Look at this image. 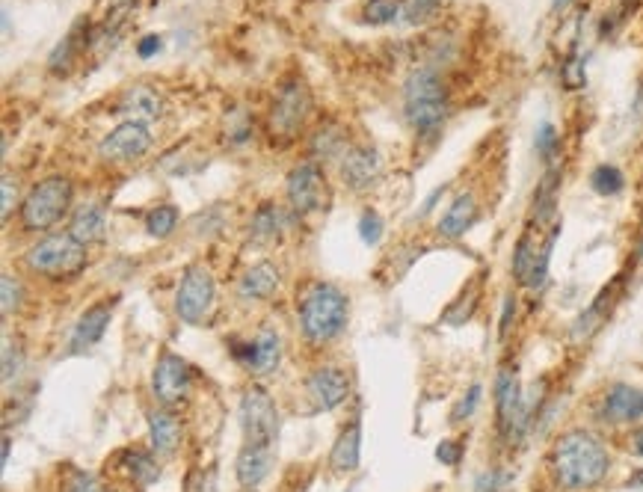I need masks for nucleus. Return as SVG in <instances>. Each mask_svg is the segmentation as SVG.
Segmentation results:
<instances>
[{"label":"nucleus","instance_id":"c756f323","mask_svg":"<svg viewBox=\"0 0 643 492\" xmlns=\"http://www.w3.org/2000/svg\"><path fill=\"white\" fill-rule=\"evenodd\" d=\"M401 15V3L398 0H368L365 3V21L368 24H392L395 18Z\"/></svg>","mask_w":643,"mask_h":492},{"label":"nucleus","instance_id":"6e6552de","mask_svg":"<svg viewBox=\"0 0 643 492\" xmlns=\"http://www.w3.org/2000/svg\"><path fill=\"white\" fill-rule=\"evenodd\" d=\"M214 294H217V285H214V276L208 267L202 264H193L181 285H178V294H175V312L184 324H199L211 306H214Z\"/></svg>","mask_w":643,"mask_h":492},{"label":"nucleus","instance_id":"2eb2a0df","mask_svg":"<svg viewBox=\"0 0 643 492\" xmlns=\"http://www.w3.org/2000/svg\"><path fill=\"white\" fill-rule=\"evenodd\" d=\"M380 172H383V161L377 155V149L371 146H356L350 152H344V161H341V178L347 187L353 190H368L380 181Z\"/></svg>","mask_w":643,"mask_h":492},{"label":"nucleus","instance_id":"e433bc0d","mask_svg":"<svg viewBox=\"0 0 643 492\" xmlns=\"http://www.w3.org/2000/svg\"><path fill=\"white\" fill-rule=\"evenodd\" d=\"M158 51H161V36H158V33H152V36H143V39L137 42V54H140L143 60L155 57Z\"/></svg>","mask_w":643,"mask_h":492},{"label":"nucleus","instance_id":"412c9836","mask_svg":"<svg viewBox=\"0 0 643 492\" xmlns=\"http://www.w3.org/2000/svg\"><path fill=\"white\" fill-rule=\"evenodd\" d=\"M243 300H270L279 291V270L273 264H255L241 276L238 285Z\"/></svg>","mask_w":643,"mask_h":492},{"label":"nucleus","instance_id":"f3484780","mask_svg":"<svg viewBox=\"0 0 643 492\" xmlns=\"http://www.w3.org/2000/svg\"><path fill=\"white\" fill-rule=\"evenodd\" d=\"M602 418L614 424H629L643 418V389L635 386H614L602 398Z\"/></svg>","mask_w":643,"mask_h":492},{"label":"nucleus","instance_id":"ddd939ff","mask_svg":"<svg viewBox=\"0 0 643 492\" xmlns=\"http://www.w3.org/2000/svg\"><path fill=\"white\" fill-rule=\"evenodd\" d=\"M152 389L155 398H161L163 404H175L187 395L190 389V365L175 356V353H161L158 365H155V377H152Z\"/></svg>","mask_w":643,"mask_h":492},{"label":"nucleus","instance_id":"a19ab883","mask_svg":"<svg viewBox=\"0 0 643 492\" xmlns=\"http://www.w3.org/2000/svg\"><path fill=\"white\" fill-rule=\"evenodd\" d=\"M635 451H638V454L643 457V430L638 433V436H635Z\"/></svg>","mask_w":643,"mask_h":492},{"label":"nucleus","instance_id":"c85d7f7f","mask_svg":"<svg viewBox=\"0 0 643 492\" xmlns=\"http://www.w3.org/2000/svg\"><path fill=\"white\" fill-rule=\"evenodd\" d=\"M175 226H178V211H175L172 205H161V208H155V211L146 217V229H149L152 238H166V235H172Z\"/></svg>","mask_w":643,"mask_h":492},{"label":"nucleus","instance_id":"37998d69","mask_svg":"<svg viewBox=\"0 0 643 492\" xmlns=\"http://www.w3.org/2000/svg\"><path fill=\"white\" fill-rule=\"evenodd\" d=\"M566 3H569V0H555V9H563Z\"/></svg>","mask_w":643,"mask_h":492},{"label":"nucleus","instance_id":"2f4dec72","mask_svg":"<svg viewBox=\"0 0 643 492\" xmlns=\"http://www.w3.org/2000/svg\"><path fill=\"white\" fill-rule=\"evenodd\" d=\"M359 238L368 246L380 244V238H383V220H380L377 211H365L362 214V220H359Z\"/></svg>","mask_w":643,"mask_h":492},{"label":"nucleus","instance_id":"c9c22d12","mask_svg":"<svg viewBox=\"0 0 643 492\" xmlns=\"http://www.w3.org/2000/svg\"><path fill=\"white\" fill-rule=\"evenodd\" d=\"M66 492H101V487H98V481H95L89 472L75 469V472H72V478L66 481Z\"/></svg>","mask_w":643,"mask_h":492},{"label":"nucleus","instance_id":"bb28decb","mask_svg":"<svg viewBox=\"0 0 643 492\" xmlns=\"http://www.w3.org/2000/svg\"><path fill=\"white\" fill-rule=\"evenodd\" d=\"M125 457H128V460H125L128 475L134 478L137 487H152V484L161 478V466H158V460H152L149 454H143V451H128Z\"/></svg>","mask_w":643,"mask_h":492},{"label":"nucleus","instance_id":"4be33fe9","mask_svg":"<svg viewBox=\"0 0 643 492\" xmlns=\"http://www.w3.org/2000/svg\"><path fill=\"white\" fill-rule=\"evenodd\" d=\"M273 466V448H261V445H243L241 457H238V481L241 487H258L267 472Z\"/></svg>","mask_w":643,"mask_h":492},{"label":"nucleus","instance_id":"72a5a7b5","mask_svg":"<svg viewBox=\"0 0 643 492\" xmlns=\"http://www.w3.org/2000/svg\"><path fill=\"white\" fill-rule=\"evenodd\" d=\"M537 149H540V155H543L546 161L555 158V152H558V131H555L552 125H543V128L537 131Z\"/></svg>","mask_w":643,"mask_h":492},{"label":"nucleus","instance_id":"b1692460","mask_svg":"<svg viewBox=\"0 0 643 492\" xmlns=\"http://www.w3.org/2000/svg\"><path fill=\"white\" fill-rule=\"evenodd\" d=\"M359 445H362V427H359V421H353L350 427H344V433L338 436V442L332 448V469L335 472L359 469Z\"/></svg>","mask_w":643,"mask_h":492},{"label":"nucleus","instance_id":"a878e982","mask_svg":"<svg viewBox=\"0 0 643 492\" xmlns=\"http://www.w3.org/2000/svg\"><path fill=\"white\" fill-rule=\"evenodd\" d=\"M279 232H282V211L273 202H264L252 217V238L261 244H270L279 238Z\"/></svg>","mask_w":643,"mask_h":492},{"label":"nucleus","instance_id":"dca6fc26","mask_svg":"<svg viewBox=\"0 0 643 492\" xmlns=\"http://www.w3.org/2000/svg\"><path fill=\"white\" fill-rule=\"evenodd\" d=\"M309 395H312V401L321 407V410H335L344 398H347V392H350V380H347V374L341 371V368H332V365H326V368H318L312 377H309Z\"/></svg>","mask_w":643,"mask_h":492},{"label":"nucleus","instance_id":"f8f14e48","mask_svg":"<svg viewBox=\"0 0 643 492\" xmlns=\"http://www.w3.org/2000/svg\"><path fill=\"white\" fill-rule=\"evenodd\" d=\"M495 407H498V430L507 439H516L525 421V401H522L519 374L513 368H504L495 380Z\"/></svg>","mask_w":643,"mask_h":492},{"label":"nucleus","instance_id":"f03ea898","mask_svg":"<svg viewBox=\"0 0 643 492\" xmlns=\"http://www.w3.org/2000/svg\"><path fill=\"white\" fill-rule=\"evenodd\" d=\"M403 113H406V122L409 128L418 134V137H433L439 134L445 116H448V89L445 83L439 81L436 72H415L406 89H403Z\"/></svg>","mask_w":643,"mask_h":492},{"label":"nucleus","instance_id":"39448f33","mask_svg":"<svg viewBox=\"0 0 643 492\" xmlns=\"http://www.w3.org/2000/svg\"><path fill=\"white\" fill-rule=\"evenodd\" d=\"M24 264L48 279H72L86 267V246L72 235H51L24 255Z\"/></svg>","mask_w":643,"mask_h":492},{"label":"nucleus","instance_id":"1a4fd4ad","mask_svg":"<svg viewBox=\"0 0 643 492\" xmlns=\"http://www.w3.org/2000/svg\"><path fill=\"white\" fill-rule=\"evenodd\" d=\"M558 226L549 232L546 241H534V229H528L519 244H516V255H513V276L528 285V288H540L546 282L549 273V258H552V246L558 241Z\"/></svg>","mask_w":643,"mask_h":492},{"label":"nucleus","instance_id":"20e7f679","mask_svg":"<svg viewBox=\"0 0 643 492\" xmlns=\"http://www.w3.org/2000/svg\"><path fill=\"white\" fill-rule=\"evenodd\" d=\"M72 205V181L66 175H48L27 193L21 205V226L27 232L54 229Z\"/></svg>","mask_w":643,"mask_h":492},{"label":"nucleus","instance_id":"4468645a","mask_svg":"<svg viewBox=\"0 0 643 492\" xmlns=\"http://www.w3.org/2000/svg\"><path fill=\"white\" fill-rule=\"evenodd\" d=\"M235 356L241 359L246 371H252L255 377H264L279 365L282 341H279L276 329H261L252 341H246L243 347H235Z\"/></svg>","mask_w":643,"mask_h":492},{"label":"nucleus","instance_id":"cd10ccee","mask_svg":"<svg viewBox=\"0 0 643 492\" xmlns=\"http://www.w3.org/2000/svg\"><path fill=\"white\" fill-rule=\"evenodd\" d=\"M590 184H593V190H596L599 196H617V193L626 187V178H623V172H620L617 166L602 164L593 169Z\"/></svg>","mask_w":643,"mask_h":492},{"label":"nucleus","instance_id":"0eeeda50","mask_svg":"<svg viewBox=\"0 0 643 492\" xmlns=\"http://www.w3.org/2000/svg\"><path fill=\"white\" fill-rule=\"evenodd\" d=\"M309 89L300 81H288L273 98V107H270V134L282 143L294 140L306 122V113H309Z\"/></svg>","mask_w":643,"mask_h":492},{"label":"nucleus","instance_id":"9d476101","mask_svg":"<svg viewBox=\"0 0 643 492\" xmlns=\"http://www.w3.org/2000/svg\"><path fill=\"white\" fill-rule=\"evenodd\" d=\"M149 149H152V131L143 122L128 119L101 140L98 155L110 164H131V161H140Z\"/></svg>","mask_w":643,"mask_h":492},{"label":"nucleus","instance_id":"aec40b11","mask_svg":"<svg viewBox=\"0 0 643 492\" xmlns=\"http://www.w3.org/2000/svg\"><path fill=\"white\" fill-rule=\"evenodd\" d=\"M122 110L134 119V122H155L163 116V98L158 89L152 86H131L122 98Z\"/></svg>","mask_w":643,"mask_h":492},{"label":"nucleus","instance_id":"6ab92c4d","mask_svg":"<svg viewBox=\"0 0 643 492\" xmlns=\"http://www.w3.org/2000/svg\"><path fill=\"white\" fill-rule=\"evenodd\" d=\"M110 312H113L110 303H95V306H89L81 315L75 332H72V350H89V347H95V344L101 341L107 324H110Z\"/></svg>","mask_w":643,"mask_h":492},{"label":"nucleus","instance_id":"f257e3e1","mask_svg":"<svg viewBox=\"0 0 643 492\" xmlns=\"http://www.w3.org/2000/svg\"><path fill=\"white\" fill-rule=\"evenodd\" d=\"M552 469L561 490L584 492L599 487L611 469L608 448L584 430H572L558 439L552 451Z\"/></svg>","mask_w":643,"mask_h":492},{"label":"nucleus","instance_id":"f704fd0d","mask_svg":"<svg viewBox=\"0 0 643 492\" xmlns=\"http://www.w3.org/2000/svg\"><path fill=\"white\" fill-rule=\"evenodd\" d=\"M478 404H481V386H472V389L466 392V398L457 404V410H454V421H466V418H472L475 410H478Z\"/></svg>","mask_w":643,"mask_h":492},{"label":"nucleus","instance_id":"5701e85b","mask_svg":"<svg viewBox=\"0 0 643 492\" xmlns=\"http://www.w3.org/2000/svg\"><path fill=\"white\" fill-rule=\"evenodd\" d=\"M178 439H181V427L172 412H149V442L158 457H169L178 448Z\"/></svg>","mask_w":643,"mask_h":492},{"label":"nucleus","instance_id":"393cba45","mask_svg":"<svg viewBox=\"0 0 643 492\" xmlns=\"http://www.w3.org/2000/svg\"><path fill=\"white\" fill-rule=\"evenodd\" d=\"M69 235H72L75 241H81L83 246L101 241V238H104V214H101V208H98V205H86V208H81V211L72 217Z\"/></svg>","mask_w":643,"mask_h":492},{"label":"nucleus","instance_id":"58836bf2","mask_svg":"<svg viewBox=\"0 0 643 492\" xmlns=\"http://www.w3.org/2000/svg\"><path fill=\"white\" fill-rule=\"evenodd\" d=\"M18 190L12 187V178L9 175H3V220L9 217V211H12V196H15Z\"/></svg>","mask_w":643,"mask_h":492},{"label":"nucleus","instance_id":"9b49d317","mask_svg":"<svg viewBox=\"0 0 643 492\" xmlns=\"http://www.w3.org/2000/svg\"><path fill=\"white\" fill-rule=\"evenodd\" d=\"M326 178H323V169L318 164H300L291 169L288 175V202L294 208V214L306 217V214H315L326 205Z\"/></svg>","mask_w":643,"mask_h":492},{"label":"nucleus","instance_id":"423d86ee","mask_svg":"<svg viewBox=\"0 0 643 492\" xmlns=\"http://www.w3.org/2000/svg\"><path fill=\"white\" fill-rule=\"evenodd\" d=\"M241 427L246 445H261V448H273L276 433H279V412L273 398L252 386L246 389L241 398Z\"/></svg>","mask_w":643,"mask_h":492},{"label":"nucleus","instance_id":"7ed1b4c3","mask_svg":"<svg viewBox=\"0 0 643 492\" xmlns=\"http://www.w3.org/2000/svg\"><path fill=\"white\" fill-rule=\"evenodd\" d=\"M347 324V297L326 282H315L306 288L300 300V327L312 344L332 341Z\"/></svg>","mask_w":643,"mask_h":492},{"label":"nucleus","instance_id":"4c0bfd02","mask_svg":"<svg viewBox=\"0 0 643 492\" xmlns=\"http://www.w3.org/2000/svg\"><path fill=\"white\" fill-rule=\"evenodd\" d=\"M436 457H439L442 463L454 466V463L460 460V445H457V442H442V445L436 448Z\"/></svg>","mask_w":643,"mask_h":492},{"label":"nucleus","instance_id":"ea45409f","mask_svg":"<svg viewBox=\"0 0 643 492\" xmlns=\"http://www.w3.org/2000/svg\"><path fill=\"white\" fill-rule=\"evenodd\" d=\"M510 318H513V300H507V303H504V318H501V332H507V327H510Z\"/></svg>","mask_w":643,"mask_h":492},{"label":"nucleus","instance_id":"7c9ffc66","mask_svg":"<svg viewBox=\"0 0 643 492\" xmlns=\"http://www.w3.org/2000/svg\"><path fill=\"white\" fill-rule=\"evenodd\" d=\"M401 9L409 24H424L442 9V0H403Z\"/></svg>","mask_w":643,"mask_h":492},{"label":"nucleus","instance_id":"79ce46f5","mask_svg":"<svg viewBox=\"0 0 643 492\" xmlns=\"http://www.w3.org/2000/svg\"><path fill=\"white\" fill-rule=\"evenodd\" d=\"M6 460H9V436L3 439V463H6Z\"/></svg>","mask_w":643,"mask_h":492},{"label":"nucleus","instance_id":"473e14b6","mask_svg":"<svg viewBox=\"0 0 643 492\" xmlns=\"http://www.w3.org/2000/svg\"><path fill=\"white\" fill-rule=\"evenodd\" d=\"M0 288H3V315H12L21 303V282L12 273H3Z\"/></svg>","mask_w":643,"mask_h":492},{"label":"nucleus","instance_id":"a211bd4d","mask_svg":"<svg viewBox=\"0 0 643 492\" xmlns=\"http://www.w3.org/2000/svg\"><path fill=\"white\" fill-rule=\"evenodd\" d=\"M475 220H478V199H475L472 193H460V196L448 205V211L442 214V220H439V235L448 238V241H457V238H463V235L472 229Z\"/></svg>","mask_w":643,"mask_h":492}]
</instances>
